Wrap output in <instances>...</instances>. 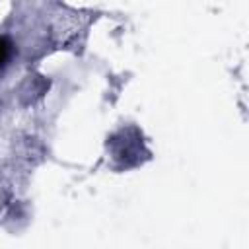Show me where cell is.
<instances>
[{
	"mask_svg": "<svg viewBox=\"0 0 249 249\" xmlns=\"http://www.w3.org/2000/svg\"><path fill=\"white\" fill-rule=\"evenodd\" d=\"M10 51H12V45L6 41V39H0V68L6 64V60L10 58Z\"/></svg>",
	"mask_w": 249,
	"mask_h": 249,
	"instance_id": "6da1fadb",
	"label": "cell"
}]
</instances>
